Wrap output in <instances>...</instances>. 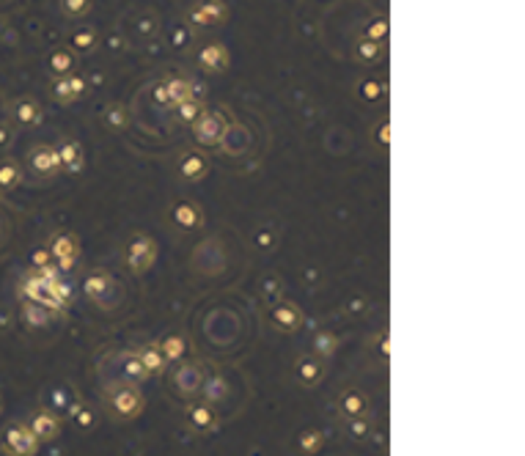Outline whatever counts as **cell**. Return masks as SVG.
<instances>
[{
	"label": "cell",
	"instance_id": "obj_1",
	"mask_svg": "<svg viewBox=\"0 0 525 456\" xmlns=\"http://www.w3.org/2000/svg\"><path fill=\"white\" fill-rule=\"evenodd\" d=\"M105 410L110 413L113 420L119 423H129L135 418H141L146 410V396L141 391L138 382H113L105 391Z\"/></svg>",
	"mask_w": 525,
	"mask_h": 456
},
{
	"label": "cell",
	"instance_id": "obj_2",
	"mask_svg": "<svg viewBox=\"0 0 525 456\" xmlns=\"http://www.w3.org/2000/svg\"><path fill=\"white\" fill-rule=\"evenodd\" d=\"M157 242L148 237V234H135L129 242H126V267L135 272V275H144L154 267V261H157Z\"/></svg>",
	"mask_w": 525,
	"mask_h": 456
},
{
	"label": "cell",
	"instance_id": "obj_3",
	"mask_svg": "<svg viewBox=\"0 0 525 456\" xmlns=\"http://www.w3.org/2000/svg\"><path fill=\"white\" fill-rule=\"evenodd\" d=\"M171 379H173V388L182 396H195L201 393V385L207 379V371H204V366L198 360H179Z\"/></svg>",
	"mask_w": 525,
	"mask_h": 456
},
{
	"label": "cell",
	"instance_id": "obj_4",
	"mask_svg": "<svg viewBox=\"0 0 525 456\" xmlns=\"http://www.w3.org/2000/svg\"><path fill=\"white\" fill-rule=\"evenodd\" d=\"M50 256L55 259V267L61 272L72 270L75 264H77V259H80V242H77V237L75 234H55L53 239H50Z\"/></svg>",
	"mask_w": 525,
	"mask_h": 456
},
{
	"label": "cell",
	"instance_id": "obj_5",
	"mask_svg": "<svg viewBox=\"0 0 525 456\" xmlns=\"http://www.w3.org/2000/svg\"><path fill=\"white\" fill-rule=\"evenodd\" d=\"M185 420H188V426L195 435H212L220 426V413H217V407L210 404V401H195V404L188 407Z\"/></svg>",
	"mask_w": 525,
	"mask_h": 456
},
{
	"label": "cell",
	"instance_id": "obj_6",
	"mask_svg": "<svg viewBox=\"0 0 525 456\" xmlns=\"http://www.w3.org/2000/svg\"><path fill=\"white\" fill-rule=\"evenodd\" d=\"M270 325H273L278 332H297L303 327V322H305V316L300 311V305H294L289 300H281V303H275L273 308H270Z\"/></svg>",
	"mask_w": 525,
	"mask_h": 456
},
{
	"label": "cell",
	"instance_id": "obj_7",
	"mask_svg": "<svg viewBox=\"0 0 525 456\" xmlns=\"http://www.w3.org/2000/svg\"><path fill=\"white\" fill-rule=\"evenodd\" d=\"M25 294L31 297V303H36V305H42L47 308L50 313H61L63 305L53 297V291H50V283L39 278V272L33 270L28 275V281H25Z\"/></svg>",
	"mask_w": 525,
	"mask_h": 456
},
{
	"label": "cell",
	"instance_id": "obj_8",
	"mask_svg": "<svg viewBox=\"0 0 525 456\" xmlns=\"http://www.w3.org/2000/svg\"><path fill=\"white\" fill-rule=\"evenodd\" d=\"M294 376L303 388H316L325 379V363L316 354H303L294 366Z\"/></svg>",
	"mask_w": 525,
	"mask_h": 456
},
{
	"label": "cell",
	"instance_id": "obj_9",
	"mask_svg": "<svg viewBox=\"0 0 525 456\" xmlns=\"http://www.w3.org/2000/svg\"><path fill=\"white\" fill-rule=\"evenodd\" d=\"M83 289H85V294H88V300H94L97 305L105 308V297L116 289V281H113V275L107 270H94L83 281Z\"/></svg>",
	"mask_w": 525,
	"mask_h": 456
},
{
	"label": "cell",
	"instance_id": "obj_10",
	"mask_svg": "<svg viewBox=\"0 0 525 456\" xmlns=\"http://www.w3.org/2000/svg\"><path fill=\"white\" fill-rule=\"evenodd\" d=\"M6 445L14 456H33L39 451V440L28 426H11L6 435Z\"/></svg>",
	"mask_w": 525,
	"mask_h": 456
},
{
	"label": "cell",
	"instance_id": "obj_11",
	"mask_svg": "<svg viewBox=\"0 0 525 456\" xmlns=\"http://www.w3.org/2000/svg\"><path fill=\"white\" fill-rule=\"evenodd\" d=\"M338 413L344 415L347 420L369 415V396L363 391H357V388H347L344 393L338 396Z\"/></svg>",
	"mask_w": 525,
	"mask_h": 456
},
{
	"label": "cell",
	"instance_id": "obj_12",
	"mask_svg": "<svg viewBox=\"0 0 525 456\" xmlns=\"http://www.w3.org/2000/svg\"><path fill=\"white\" fill-rule=\"evenodd\" d=\"M28 429L33 432V437H36L39 443H47V440L58 437V432H61V423H58V418H55L53 413L39 410V413H33L31 423H28Z\"/></svg>",
	"mask_w": 525,
	"mask_h": 456
},
{
	"label": "cell",
	"instance_id": "obj_13",
	"mask_svg": "<svg viewBox=\"0 0 525 456\" xmlns=\"http://www.w3.org/2000/svg\"><path fill=\"white\" fill-rule=\"evenodd\" d=\"M135 354H138V360L144 363V369H146L148 376H154V374H166V369L171 366L168 360H166V354L160 352V347H157V344H144L141 349H135Z\"/></svg>",
	"mask_w": 525,
	"mask_h": 456
},
{
	"label": "cell",
	"instance_id": "obj_14",
	"mask_svg": "<svg viewBox=\"0 0 525 456\" xmlns=\"http://www.w3.org/2000/svg\"><path fill=\"white\" fill-rule=\"evenodd\" d=\"M171 217H173V223L179 228H185V231H193V228L201 226V220H204V215H201V209L195 207L193 201H179L173 212H171Z\"/></svg>",
	"mask_w": 525,
	"mask_h": 456
},
{
	"label": "cell",
	"instance_id": "obj_15",
	"mask_svg": "<svg viewBox=\"0 0 525 456\" xmlns=\"http://www.w3.org/2000/svg\"><path fill=\"white\" fill-rule=\"evenodd\" d=\"M223 129L226 124L217 119V116H198V124H195V135L201 143H217L223 138Z\"/></svg>",
	"mask_w": 525,
	"mask_h": 456
},
{
	"label": "cell",
	"instance_id": "obj_16",
	"mask_svg": "<svg viewBox=\"0 0 525 456\" xmlns=\"http://www.w3.org/2000/svg\"><path fill=\"white\" fill-rule=\"evenodd\" d=\"M297 448L305 456H314L325 448V432L322 429H303L297 435Z\"/></svg>",
	"mask_w": 525,
	"mask_h": 456
},
{
	"label": "cell",
	"instance_id": "obj_17",
	"mask_svg": "<svg viewBox=\"0 0 525 456\" xmlns=\"http://www.w3.org/2000/svg\"><path fill=\"white\" fill-rule=\"evenodd\" d=\"M179 170H182V176L185 179H201L204 173H207V157H201V154H185L182 160H179Z\"/></svg>",
	"mask_w": 525,
	"mask_h": 456
},
{
	"label": "cell",
	"instance_id": "obj_18",
	"mask_svg": "<svg viewBox=\"0 0 525 456\" xmlns=\"http://www.w3.org/2000/svg\"><path fill=\"white\" fill-rule=\"evenodd\" d=\"M157 347H160V352L166 354L168 363H179V360L185 357V352H188V344H185L182 335H168V338H163Z\"/></svg>",
	"mask_w": 525,
	"mask_h": 456
},
{
	"label": "cell",
	"instance_id": "obj_19",
	"mask_svg": "<svg viewBox=\"0 0 525 456\" xmlns=\"http://www.w3.org/2000/svg\"><path fill=\"white\" fill-rule=\"evenodd\" d=\"M121 371H124V379H129V382H144V379H148L146 369H144V363L138 360L135 352H126L121 357Z\"/></svg>",
	"mask_w": 525,
	"mask_h": 456
},
{
	"label": "cell",
	"instance_id": "obj_20",
	"mask_svg": "<svg viewBox=\"0 0 525 456\" xmlns=\"http://www.w3.org/2000/svg\"><path fill=\"white\" fill-rule=\"evenodd\" d=\"M338 349V338L333 335V332H328V330H322V332H316V338H314V354L319 357V360H325V357H333Z\"/></svg>",
	"mask_w": 525,
	"mask_h": 456
},
{
	"label": "cell",
	"instance_id": "obj_21",
	"mask_svg": "<svg viewBox=\"0 0 525 456\" xmlns=\"http://www.w3.org/2000/svg\"><path fill=\"white\" fill-rule=\"evenodd\" d=\"M58 163H61V168H69V170H80V168H83V151H80V146L77 143L61 146Z\"/></svg>",
	"mask_w": 525,
	"mask_h": 456
},
{
	"label": "cell",
	"instance_id": "obj_22",
	"mask_svg": "<svg viewBox=\"0 0 525 456\" xmlns=\"http://www.w3.org/2000/svg\"><path fill=\"white\" fill-rule=\"evenodd\" d=\"M226 379H220V376H207L204 379V385H201V393H204V401H210V404H217L223 396H226Z\"/></svg>",
	"mask_w": 525,
	"mask_h": 456
},
{
	"label": "cell",
	"instance_id": "obj_23",
	"mask_svg": "<svg viewBox=\"0 0 525 456\" xmlns=\"http://www.w3.org/2000/svg\"><path fill=\"white\" fill-rule=\"evenodd\" d=\"M33 168H36L39 173H50V176H53V173L61 168L58 154H55V151H47V148L36 151V154H33Z\"/></svg>",
	"mask_w": 525,
	"mask_h": 456
},
{
	"label": "cell",
	"instance_id": "obj_24",
	"mask_svg": "<svg viewBox=\"0 0 525 456\" xmlns=\"http://www.w3.org/2000/svg\"><path fill=\"white\" fill-rule=\"evenodd\" d=\"M201 63L207 66V69H223L226 66V50H220V47H207L204 53H201Z\"/></svg>",
	"mask_w": 525,
	"mask_h": 456
},
{
	"label": "cell",
	"instance_id": "obj_25",
	"mask_svg": "<svg viewBox=\"0 0 525 456\" xmlns=\"http://www.w3.org/2000/svg\"><path fill=\"white\" fill-rule=\"evenodd\" d=\"M372 420L363 415V418H350V426H347V432L350 437H355V440H366V437H372Z\"/></svg>",
	"mask_w": 525,
	"mask_h": 456
},
{
	"label": "cell",
	"instance_id": "obj_26",
	"mask_svg": "<svg viewBox=\"0 0 525 456\" xmlns=\"http://www.w3.org/2000/svg\"><path fill=\"white\" fill-rule=\"evenodd\" d=\"M25 319H28V325H33V327H44V325L50 322V311L42 308V305H36V303H31V305L25 308Z\"/></svg>",
	"mask_w": 525,
	"mask_h": 456
},
{
	"label": "cell",
	"instance_id": "obj_27",
	"mask_svg": "<svg viewBox=\"0 0 525 456\" xmlns=\"http://www.w3.org/2000/svg\"><path fill=\"white\" fill-rule=\"evenodd\" d=\"M72 418H75V426H80V429H91V426H94V413H91V407H85V404H77Z\"/></svg>",
	"mask_w": 525,
	"mask_h": 456
},
{
	"label": "cell",
	"instance_id": "obj_28",
	"mask_svg": "<svg viewBox=\"0 0 525 456\" xmlns=\"http://www.w3.org/2000/svg\"><path fill=\"white\" fill-rule=\"evenodd\" d=\"M281 286H283V283H281V278H267V281H264V286H261L264 300H267V303H275V300L281 303Z\"/></svg>",
	"mask_w": 525,
	"mask_h": 456
},
{
	"label": "cell",
	"instance_id": "obj_29",
	"mask_svg": "<svg viewBox=\"0 0 525 456\" xmlns=\"http://www.w3.org/2000/svg\"><path fill=\"white\" fill-rule=\"evenodd\" d=\"M256 248L259 250H273L275 248V231L273 228H259L256 231Z\"/></svg>",
	"mask_w": 525,
	"mask_h": 456
},
{
	"label": "cell",
	"instance_id": "obj_30",
	"mask_svg": "<svg viewBox=\"0 0 525 456\" xmlns=\"http://www.w3.org/2000/svg\"><path fill=\"white\" fill-rule=\"evenodd\" d=\"M179 116H182V121H195V119L201 116V104L195 102V99L182 102V104H179Z\"/></svg>",
	"mask_w": 525,
	"mask_h": 456
},
{
	"label": "cell",
	"instance_id": "obj_31",
	"mask_svg": "<svg viewBox=\"0 0 525 456\" xmlns=\"http://www.w3.org/2000/svg\"><path fill=\"white\" fill-rule=\"evenodd\" d=\"M366 308H369V300H366L363 294H355V297L347 303V313H350V316H360V313H366Z\"/></svg>",
	"mask_w": 525,
	"mask_h": 456
},
{
	"label": "cell",
	"instance_id": "obj_32",
	"mask_svg": "<svg viewBox=\"0 0 525 456\" xmlns=\"http://www.w3.org/2000/svg\"><path fill=\"white\" fill-rule=\"evenodd\" d=\"M85 6H88V0H66V11H69V14H75V17H77V14H83Z\"/></svg>",
	"mask_w": 525,
	"mask_h": 456
},
{
	"label": "cell",
	"instance_id": "obj_33",
	"mask_svg": "<svg viewBox=\"0 0 525 456\" xmlns=\"http://www.w3.org/2000/svg\"><path fill=\"white\" fill-rule=\"evenodd\" d=\"M374 50H377L374 44H360V47H357V53H360V58H363V61H374V58H377V53H374Z\"/></svg>",
	"mask_w": 525,
	"mask_h": 456
},
{
	"label": "cell",
	"instance_id": "obj_34",
	"mask_svg": "<svg viewBox=\"0 0 525 456\" xmlns=\"http://www.w3.org/2000/svg\"><path fill=\"white\" fill-rule=\"evenodd\" d=\"M50 259H53V256H50V250H39V253H33V264H36V270H39V267H47V264H50Z\"/></svg>",
	"mask_w": 525,
	"mask_h": 456
},
{
	"label": "cell",
	"instance_id": "obj_35",
	"mask_svg": "<svg viewBox=\"0 0 525 456\" xmlns=\"http://www.w3.org/2000/svg\"><path fill=\"white\" fill-rule=\"evenodd\" d=\"M0 182H6V187H11L17 182V170L14 168H6V170H0Z\"/></svg>",
	"mask_w": 525,
	"mask_h": 456
},
{
	"label": "cell",
	"instance_id": "obj_36",
	"mask_svg": "<svg viewBox=\"0 0 525 456\" xmlns=\"http://www.w3.org/2000/svg\"><path fill=\"white\" fill-rule=\"evenodd\" d=\"M379 349H382V360H388V332L379 335Z\"/></svg>",
	"mask_w": 525,
	"mask_h": 456
},
{
	"label": "cell",
	"instance_id": "obj_37",
	"mask_svg": "<svg viewBox=\"0 0 525 456\" xmlns=\"http://www.w3.org/2000/svg\"><path fill=\"white\" fill-rule=\"evenodd\" d=\"M75 42H77V47H85V44H88V42H94V39H88V33H80V36H77Z\"/></svg>",
	"mask_w": 525,
	"mask_h": 456
},
{
	"label": "cell",
	"instance_id": "obj_38",
	"mask_svg": "<svg viewBox=\"0 0 525 456\" xmlns=\"http://www.w3.org/2000/svg\"><path fill=\"white\" fill-rule=\"evenodd\" d=\"M69 63L72 61H66V55H58V58H55V66H58V69H66Z\"/></svg>",
	"mask_w": 525,
	"mask_h": 456
}]
</instances>
